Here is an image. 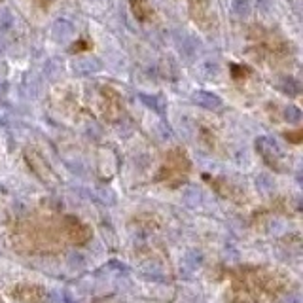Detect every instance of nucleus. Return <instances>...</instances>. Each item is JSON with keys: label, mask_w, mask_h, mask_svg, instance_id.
<instances>
[{"label": "nucleus", "mask_w": 303, "mask_h": 303, "mask_svg": "<svg viewBox=\"0 0 303 303\" xmlns=\"http://www.w3.org/2000/svg\"><path fill=\"white\" fill-rule=\"evenodd\" d=\"M194 102L197 106L207 108V110H218L222 106V99H220L218 95L210 93V91H195Z\"/></svg>", "instance_id": "obj_2"}, {"label": "nucleus", "mask_w": 303, "mask_h": 303, "mask_svg": "<svg viewBox=\"0 0 303 303\" xmlns=\"http://www.w3.org/2000/svg\"><path fill=\"white\" fill-rule=\"evenodd\" d=\"M279 89L288 97H295L301 91V86H299V82L295 78H282L279 82Z\"/></svg>", "instance_id": "obj_5"}, {"label": "nucleus", "mask_w": 303, "mask_h": 303, "mask_svg": "<svg viewBox=\"0 0 303 303\" xmlns=\"http://www.w3.org/2000/svg\"><path fill=\"white\" fill-rule=\"evenodd\" d=\"M53 36L57 40H67L69 36H72L74 34V27H72V23L70 21H67V19H57L53 23Z\"/></svg>", "instance_id": "obj_4"}, {"label": "nucleus", "mask_w": 303, "mask_h": 303, "mask_svg": "<svg viewBox=\"0 0 303 303\" xmlns=\"http://www.w3.org/2000/svg\"><path fill=\"white\" fill-rule=\"evenodd\" d=\"M133 4V12H135V16L139 17L140 21H148L150 16H152V8L148 6L146 0H131Z\"/></svg>", "instance_id": "obj_6"}, {"label": "nucleus", "mask_w": 303, "mask_h": 303, "mask_svg": "<svg viewBox=\"0 0 303 303\" xmlns=\"http://www.w3.org/2000/svg\"><path fill=\"white\" fill-rule=\"evenodd\" d=\"M139 97H140V101L144 102L148 108L156 110V112H159V114L163 112V102L159 101L157 97H154V95H146V93H140Z\"/></svg>", "instance_id": "obj_8"}, {"label": "nucleus", "mask_w": 303, "mask_h": 303, "mask_svg": "<svg viewBox=\"0 0 303 303\" xmlns=\"http://www.w3.org/2000/svg\"><path fill=\"white\" fill-rule=\"evenodd\" d=\"M284 119H286L288 124L297 125L301 122V110L297 108V106H288V108L284 110Z\"/></svg>", "instance_id": "obj_9"}, {"label": "nucleus", "mask_w": 303, "mask_h": 303, "mask_svg": "<svg viewBox=\"0 0 303 303\" xmlns=\"http://www.w3.org/2000/svg\"><path fill=\"white\" fill-rule=\"evenodd\" d=\"M74 70L82 74V76H89V74H95L101 70V61L95 59V57H87V59H80L76 65H74Z\"/></svg>", "instance_id": "obj_3"}, {"label": "nucleus", "mask_w": 303, "mask_h": 303, "mask_svg": "<svg viewBox=\"0 0 303 303\" xmlns=\"http://www.w3.org/2000/svg\"><path fill=\"white\" fill-rule=\"evenodd\" d=\"M256 148H258V152L264 156V159L267 163L279 167L282 152H280L279 144H277L275 140H271L269 137H260V139H256Z\"/></svg>", "instance_id": "obj_1"}, {"label": "nucleus", "mask_w": 303, "mask_h": 303, "mask_svg": "<svg viewBox=\"0 0 303 303\" xmlns=\"http://www.w3.org/2000/svg\"><path fill=\"white\" fill-rule=\"evenodd\" d=\"M256 186H258V190H260L262 194H269V192H273L275 184H273V180L269 178V176L262 174V176H258V178H256Z\"/></svg>", "instance_id": "obj_11"}, {"label": "nucleus", "mask_w": 303, "mask_h": 303, "mask_svg": "<svg viewBox=\"0 0 303 303\" xmlns=\"http://www.w3.org/2000/svg\"><path fill=\"white\" fill-rule=\"evenodd\" d=\"M14 27V16L10 10H0V31H10Z\"/></svg>", "instance_id": "obj_10"}, {"label": "nucleus", "mask_w": 303, "mask_h": 303, "mask_svg": "<svg viewBox=\"0 0 303 303\" xmlns=\"http://www.w3.org/2000/svg\"><path fill=\"white\" fill-rule=\"evenodd\" d=\"M231 12H233V16L245 17L250 16V12H252V4H250V0H233V4H231Z\"/></svg>", "instance_id": "obj_7"}]
</instances>
